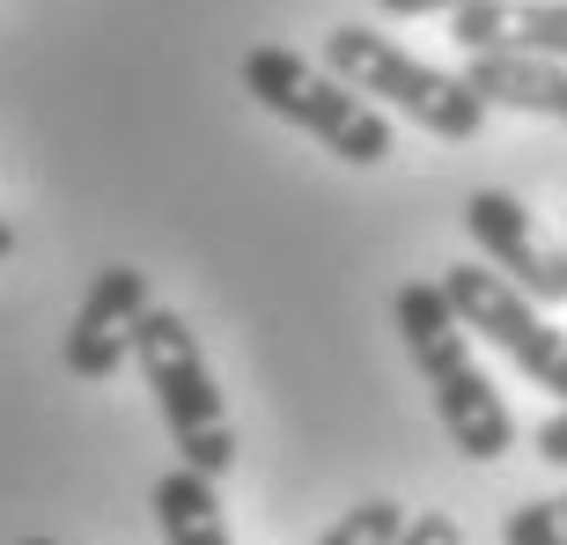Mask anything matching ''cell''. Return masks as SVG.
Returning a JSON list of instances; mask_svg holds the SVG:
<instances>
[{
  "label": "cell",
  "mask_w": 567,
  "mask_h": 545,
  "mask_svg": "<svg viewBox=\"0 0 567 545\" xmlns=\"http://www.w3.org/2000/svg\"><path fill=\"white\" fill-rule=\"evenodd\" d=\"M8 251H16V229H8V222H0V258H8Z\"/></svg>",
  "instance_id": "16"
},
{
  "label": "cell",
  "mask_w": 567,
  "mask_h": 545,
  "mask_svg": "<svg viewBox=\"0 0 567 545\" xmlns=\"http://www.w3.org/2000/svg\"><path fill=\"white\" fill-rule=\"evenodd\" d=\"M391 325H399V347L413 354L427 399H435L442 435L457 442L472 464L508 457V450H516V413H508V399L494 391V377L480 369L472 332L457 325V310L442 302L435 280H405V288L391 295Z\"/></svg>",
  "instance_id": "1"
},
{
  "label": "cell",
  "mask_w": 567,
  "mask_h": 545,
  "mask_svg": "<svg viewBox=\"0 0 567 545\" xmlns=\"http://www.w3.org/2000/svg\"><path fill=\"white\" fill-rule=\"evenodd\" d=\"M147 310V272L141 266H104L96 280H89L82 310H74V325H66V377L74 383H111L118 377V361L133 354V325H141Z\"/></svg>",
  "instance_id": "7"
},
{
  "label": "cell",
  "mask_w": 567,
  "mask_h": 545,
  "mask_svg": "<svg viewBox=\"0 0 567 545\" xmlns=\"http://www.w3.org/2000/svg\"><path fill=\"white\" fill-rule=\"evenodd\" d=\"M391 545H464V524L450 516V508H421V516H405V524H399Z\"/></svg>",
  "instance_id": "13"
},
{
  "label": "cell",
  "mask_w": 567,
  "mask_h": 545,
  "mask_svg": "<svg viewBox=\"0 0 567 545\" xmlns=\"http://www.w3.org/2000/svg\"><path fill=\"white\" fill-rule=\"evenodd\" d=\"M538 457H546L553 472H567V405L546 420V428H538Z\"/></svg>",
  "instance_id": "14"
},
{
  "label": "cell",
  "mask_w": 567,
  "mask_h": 545,
  "mask_svg": "<svg viewBox=\"0 0 567 545\" xmlns=\"http://www.w3.org/2000/svg\"><path fill=\"white\" fill-rule=\"evenodd\" d=\"M324 66H332L354 96L391 104L399 119H413V126L435 133V141H480V126H486V104L472 96L464 74H442V66L413 60V52H405L399 38H383V30L339 22L332 38H324Z\"/></svg>",
  "instance_id": "3"
},
{
  "label": "cell",
  "mask_w": 567,
  "mask_h": 545,
  "mask_svg": "<svg viewBox=\"0 0 567 545\" xmlns=\"http://www.w3.org/2000/svg\"><path fill=\"white\" fill-rule=\"evenodd\" d=\"M399 524H405V508L377 494V502H354L317 545H391V538H399Z\"/></svg>",
  "instance_id": "12"
},
{
  "label": "cell",
  "mask_w": 567,
  "mask_h": 545,
  "mask_svg": "<svg viewBox=\"0 0 567 545\" xmlns=\"http://www.w3.org/2000/svg\"><path fill=\"white\" fill-rule=\"evenodd\" d=\"M435 288H442V302L457 310V325L472 339H486L494 354H508L538 391L567 399V332L524 288H508L502 272H486V266H450Z\"/></svg>",
  "instance_id": "5"
},
{
  "label": "cell",
  "mask_w": 567,
  "mask_h": 545,
  "mask_svg": "<svg viewBox=\"0 0 567 545\" xmlns=\"http://www.w3.org/2000/svg\"><path fill=\"white\" fill-rule=\"evenodd\" d=\"M147 508H155V524H163V545H236L214 480H199V472H185V464L155 480Z\"/></svg>",
  "instance_id": "10"
},
{
  "label": "cell",
  "mask_w": 567,
  "mask_h": 545,
  "mask_svg": "<svg viewBox=\"0 0 567 545\" xmlns=\"http://www.w3.org/2000/svg\"><path fill=\"white\" fill-rule=\"evenodd\" d=\"M383 16H399V22H413V16H457V8H472V0H377Z\"/></svg>",
  "instance_id": "15"
},
{
  "label": "cell",
  "mask_w": 567,
  "mask_h": 545,
  "mask_svg": "<svg viewBox=\"0 0 567 545\" xmlns=\"http://www.w3.org/2000/svg\"><path fill=\"white\" fill-rule=\"evenodd\" d=\"M133 361H141L147 391H155V413H163V428H169V442H177L185 472H199V480H229L236 428H229L221 383H214V369H207V354H199L192 325L177 310H155V302H147L141 325H133Z\"/></svg>",
  "instance_id": "2"
},
{
  "label": "cell",
  "mask_w": 567,
  "mask_h": 545,
  "mask_svg": "<svg viewBox=\"0 0 567 545\" xmlns=\"http://www.w3.org/2000/svg\"><path fill=\"white\" fill-rule=\"evenodd\" d=\"M244 89H251L274 119H288L295 133H310L324 155H339V163L369 169V163L391 155V119H383L377 104H361L332 66H310L302 52H288V44H251V52H244Z\"/></svg>",
  "instance_id": "4"
},
{
  "label": "cell",
  "mask_w": 567,
  "mask_h": 545,
  "mask_svg": "<svg viewBox=\"0 0 567 545\" xmlns=\"http://www.w3.org/2000/svg\"><path fill=\"white\" fill-rule=\"evenodd\" d=\"M464 82L486 111H530V119H560L567 126V66L553 60H508V52H472Z\"/></svg>",
  "instance_id": "9"
},
{
  "label": "cell",
  "mask_w": 567,
  "mask_h": 545,
  "mask_svg": "<svg viewBox=\"0 0 567 545\" xmlns=\"http://www.w3.org/2000/svg\"><path fill=\"white\" fill-rule=\"evenodd\" d=\"M22 545H52V538H22Z\"/></svg>",
  "instance_id": "17"
},
{
  "label": "cell",
  "mask_w": 567,
  "mask_h": 545,
  "mask_svg": "<svg viewBox=\"0 0 567 545\" xmlns=\"http://www.w3.org/2000/svg\"><path fill=\"white\" fill-rule=\"evenodd\" d=\"M464 229H472V244L486 251V266L502 272L508 288H524L538 310H546V302H567V251L546 244V229L524 214V199L472 192V199H464Z\"/></svg>",
  "instance_id": "6"
},
{
  "label": "cell",
  "mask_w": 567,
  "mask_h": 545,
  "mask_svg": "<svg viewBox=\"0 0 567 545\" xmlns=\"http://www.w3.org/2000/svg\"><path fill=\"white\" fill-rule=\"evenodd\" d=\"M464 52H508V60L567 66V0H472L450 16Z\"/></svg>",
  "instance_id": "8"
},
{
  "label": "cell",
  "mask_w": 567,
  "mask_h": 545,
  "mask_svg": "<svg viewBox=\"0 0 567 545\" xmlns=\"http://www.w3.org/2000/svg\"><path fill=\"white\" fill-rule=\"evenodd\" d=\"M502 545H567V494L516 502V508L502 516Z\"/></svg>",
  "instance_id": "11"
}]
</instances>
